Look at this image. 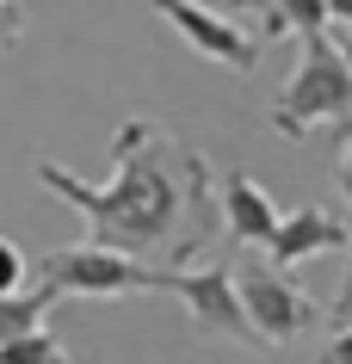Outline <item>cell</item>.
<instances>
[{
    "label": "cell",
    "instance_id": "1",
    "mask_svg": "<svg viewBox=\"0 0 352 364\" xmlns=\"http://www.w3.org/2000/svg\"><path fill=\"white\" fill-rule=\"evenodd\" d=\"M112 161H117V173L105 186H87L80 173L56 167V161H38V179L80 210L93 247L130 253V259L137 253H167V259L198 253V241L216 223L204 154L174 142L149 117H124L117 142H112Z\"/></svg>",
    "mask_w": 352,
    "mask_h": 364
},
{
    "label": "cell",
    "instance_id": "2",
    "mask_svg": "<svg viewBox=\"0 0 352 364\" xmlns=\"http://www.w3.org/2000/svg\"><path fill=\"white\" fill-rule=\"evenodd\" d=\"M315 124H352V68L328 31L303 38L297 75L272 99V130L278 136H309Z\"/></svg>",
    "mask_w": 352,
    "mask_h": 364
},
{
    "label": "cell",
    "instance_id": "3",
    "mask_svg": "<svg viewBox=\"0 0 352 364\" xmlns=\"http://www.w3.org/2000/svg\"><path fill=\"white\" fill-rule=\"evenodd\" d=\"M235 284H241V309H247L254 340H266V346H291L297 333H309V327L321 321V303H315L284 266L247 259V266H235Z\"/></svg>",
    "mask_w": 352,
    "mask_h": 364
},
{
    "label": "cell",
    "instance_id": "4",
    "mask_svg": "<svg viewBox=\"0 0 352 364\" xmlns=\"http://www.w3.org/2000/svg\"><path fill=\"white\" fill-rule=\"evenodd\" d=\"M38 284L50 296H130V290H155V266H142L130 253H112V247H62V253H43L38 259Z\"/></svg>",
    "mask_w": 352,
    "mask_h": 364
},
{
    "label": "cell",
    "instance_id": "5",
    "mask_svg": "<svg viewBox=\"0 0 352 364\" xmlns=\"http://www.w3.org/2000/svg\"><path fill=\"white\" fill-rule=\"evenodd\" d=\"M155 290L179 296L186 315L198 321V333H210V340H247L254 327H247V309H241V284H235V266L229 259H216V266H161L155 272Z\"/></svg>",
    "mask_w": 352,
    "mask_h": 364
},
{
    "label": "cell",
    "instance_id": "6",
    "mask_svg": "<svg viewBox=\"0 0 352 364\" xmlns=\"http://www.w3.org/2000/svg\"><path fill=\"white\" fill-rule=\"evenodd\" d=\"M155 6L179 25V38L192 43L198 56L223 62L229 75H254V62H260V38H247V31H241L229 13H216V6H204V0H155Z\"/></svg>",
    "mask_w": 352,
    "mask_h": 364
},
{
    "label": "cell",
    "instance_id": "7",
    "mask_svg": "<svg viewBox=\"0 0 352 364\" xmlns=\"http://www.w3.org/2000/svg\"><path fill=\"white\" fill-rule=\"evenodd\" d=\"M216 210H223V229H229L235 247H272V235H278V204L266 198V186L260 179H247L241 167L223 173V198H216Z\"/></svg>",
    "mask_w": 352,
    "mask_h": 364
},
{
    "label": "cell",
    "instance_id": "8",
    "mask_svg": "<svg viewBox=\"0 0 352 364\" xmlns=\"http://www.w3.org/2000/svg\"><path fill=\"white\" fill-rule=\"evenodd\" d=\"M346 247V223L321 204H297V216H284L272 235V266H297V259H315V253H334Z\"/></svg>",
    "mask_w": 352,
    "mask_h": 364
},
{
    "label": "cell",
    "instance_id": "9",
    "mask_svg": "<svg viewBox=\"0 0 352 364\" xmlns=\"http://www.w3.org/2000/svg\"><path fill=\"white\" fill-rule=\"evenodd\" d=\"M334 25V0H272L266 6V38H315Z\"/></svg>",
    "mask_w": 352,
    "mask_h": 364
},
{
    "label": "cell",
    "instance_id": "10",
    "mask_svg": "<svg viewBox=\"0 0 352 364\" xmlns=\"http://www.w3.org/2000/svg\"><path fill=\"white\" fill-rule=\"evenodd\" d=\"M50 303H56V296H50L43 284H38V290H19V296H0V346L19 340V333H38Z\"/></svg>",
    "mask_w": 352,
    "mask_h": 364
},
{
    "label": "cell",
    "instance_id": "11",
    "mask_svg": "<svg viewBox=\"0 0 352 364\" xmlns=\"http://www.w3.org/2000/svg\"><path fill=\"white\" fill-rule=\"evenodd\" d=\"M0 364H75L68 358V346L56 340V333H19V340H6L0 346Z\"/></svg>",
    "mask_w": 352,
    "mask_h": 364
},
{
    "label": "cell",
    "instance_id": "12",
    "mask_svg": "<svg viewBox=\"0 0 352 364\" xmlns=\"http://www.w3.org/2000/svg\"><path fill=\"white\" fill-rule=\"evenodd\" d=\"M19 284H25V253L0 235V296H19Z\"/></svg>",
    "mask_w": 352,
    "mask_h": 364
},
{
    "label": "cell",
    "instance_id": "13",
    "mask_svg": "<svg viewBox=\"0 0 352 364\" xmlns=\"http://www.w3.org/2000/svg\"><path fill=\"white\" fill-rule=\"evenodd\" d=\"M25 31V13H19V0H0V50H13Z\"/></svg>",
    "mask_w": 352,
    "mask_h": 364
},
{
    "label": "cell",
    "instance_id": "14",
    "mask_svg": "<svg viewBox=\"0 0 352 364\" xmlns=\"http://www.w3.org/2000/svg\"><path fill=\"white\" fill-rule=\"evenodd\" d=\"M340 192H346V216H352V124L340 130Z\"/></svg>",
    "mask_w": 352,
    "mask_h": 364
},
{
    "label": "cell",
    "instance_id": "15",
    "mask_svg": "<svg viewBox=\"0 0 352 364\" xmlns=\"http://www.w3.org/2000/svg\"><path fill=\"white\" fill-rule=\"evenodd\" d=\"M321 364H352V327H340L328 340V352H321Z\"/></svg>",
    "mask_w": 352,
    "mask_h": 364
},
{
    "label": "cell",
    "instance_id": "16",
    "mask_svg": "<svg viewBox=\"0 0 352 364\" xmlns=\"http://www.w3.org/2000/svg\"><path fill=\"white\" fill-rule=\"evenodd\" d=\"M334 327H352V259H346V284H340V303H334Z\"/></svg>",
    "mask_w": 352,
    "mask_h": 364
},
{
    "label": "cell",
    "instance_id": "17",
    "mask_svg": "<svg viewBox=\"0 0 352 364\" xmlns=\"http://www.w3.org/2000/svg\"><path fill=\"white\" fill-rule=\"evenodd\" d=\"M334 25H340V31H352V0H334Z\"/></svg>",
    "mask_w": 352,
    "mask_h": 364
},
{
    "label": "cell",
    "instance_id": "18",
    "mask_svg": "<svg viewBox=\"0 0 352 364\" xmlns=\"http://www.w3.org/2000/svg\"><path fill=\"white\" fill-rule=\"evenodd\" d=\"M334 43H340V56H346V68H352V31H340Z\"/></svg>",
    "mask_w": 352,
    "mask_h": 364
}]
</instances>
